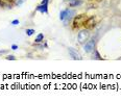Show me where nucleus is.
Segmentation results:
<instances>
[{
	"label": "nucleus",
	"mask_w": 121,
	"mask_h": 102,
	"mask_svg": "<svg viewBox=\"0 0 121 102\" xmlns=\"http://www.w3.org/2000/svg\"><path fill=\"white\" fill-rule=\"evenodd\" d=\"M87 15L85 14H82V15H78L76 16L73 20V28H78V27L82 26L85 23V21L87 20Z\"/></svg>",
	"instance_id": "1"
},
{
	"label": "nucleus",
	"mask_w": 121,
	"mask_h": 102,
	"mask_svg": "<svg viewBox=\"0 0 121 102\" xmlns=\"http://www.w3.org/2000/svg\"><path fill=\"white\" fill-rule=\"evenodd\" d=\"M90 37V32L89 29H84V30H80L78 32V36H77V40H78L79 44H85L86 41H88Z\"/></svg>",
	"instance_id": "2"
},
{
	"label": "nucleus",
	"mask_w": 121,
	"mask_h": 102,
	"mask_svg": "<svg viewBox=\"0 0 121 102\" xmlns=\"http://www.w3.org/2000/svg\"><path fill=\"white\" fill-rule=\"evenodd\" d=\"M48 1L49 0H43L41 5H39L36 9L42 14H48Z\"/></svg>",
	"instance_id": "3"
},
{
	"label": "nucleus",
	"mask_w": 121,
	"mask_h": 102,
	"mask_svg": "<svg viewBox=\"0 0 121 102\" xmlns=\"http://www.w3.org/2000/svg\"><path fill=\"white\" fill-rule=\"evenodd\" d=\"M95 23H96V21H95V17L93 16V17H90V18H88L87 20H86L82 26H84L86 29H91V28H94Z\"/></svg>",
	"instance_id": "4"
},
{
	"label": "nucleus",
	"mask_w": 121,
	"mask_h": 102,
	"mask_svg": "<svg viewBox=\"0 0 121 102\" xmlns=\"http://www.w3.org/2000/svg\"><path fill=\"white\" fill-rule=\"evenodd\" d=\"M94 47H95V40L92 39L86 43V45L84 46V50H85V52H87V53H90V52H92L94 50Z\"/></svg>",
	"instance_id": "5"
},
{
	"label": "nucleus",
	"mask_w": 121,
	"mask_h": 102,
	"mask_svg": "<svg viewBox=\"0 0 121 102\" xmlns=\"http://www.w3.org/2000/svg\"><path fill=\"white\" fill-rule=\"evenodd\" d=\"M68 52H69L70 56H71L73 59H75V61H77V59L80 61V59H82V56H80V54L76 50H75L74 48H69V49H68Z\"/></svg>",
	"instance_id": "6"
},
{
	"label": "nucleus",
	"mask_w": 121,
	"mask_h": 102,
	"mask_svg": "<svg viewBox=\"0 0 121 102\" xmlns=\"http://www.w3.org/2000/svg\"><path fill=\"white\" fill-rule=\"evenodd\" d=\"M15 4L14 0H0V6L1 7H6V8H11Z\"/></svg>",
	"instance_id": "7"
},
{
	"label": "nucleus",
	"mask_w": 121,
	"mask_h": 102,
	"mask_svg": "<svg viewBox=\"0 0 121 102\" xmlns=\"http://www.w3.org/2000/svg\"><path fill=\"white\" fill-rule=\"evenodd\" d=\"M82 3V0H70L69 1V6H77V5H80V4Z\"/></svg>",
	"instance_id": "8"
},
{
	"label": "nucleus",
	"mask_w": 121,
	"mask_h": 102,
	"mask_svg": "<svg viewBox=\"0 0 121 102\" xmlns=\"http://www.w3.org/2000/svg\"><path fill=\"white\" fill-rule=\"evenodd\" d=\"M74 14H75V12H74V11H72V9H69V11H68V14H67V17H66V18H65V20H64L65 23L67 24V23H68V21H69V20L72 18V16H73Z\"/></svg>",
	"instance_id": "9"
},
{
	"label": "nucleus",
	"mask_w": 121,
	"mask_h": 102,
	"mask_svg": "<svg viewBox=\"0 0 121 102\" xmlns=\"http://www.w3.org/2000/svg\"><path fill=\"white\" fill-rule=\"evenodd\" d=\"M68 11H69V8H67V9H64V11H62L60 13V19L62 20V21H64L65 18L67 17V14H68Z\"/></svg>",
	"instance_id": "10"
},
{
	"label": "nucleus",
	"mask_w": 121,
	"mask_h": 102,
	"mask_svg": "<svg viewBox=\"0 0 121 102\" xmlns=\"http://www.w3.org/2000/svg\"><path fill=\"white\" fill-rule=\"evenodd\" d=\"M43 39H44V34L43 33H40V34H38V37L36 38V43H40V42H42L43 41Z\"/></svg>",
	"instance_id": "11"
},
{
	"label": "nucleus",
	"mask_w": 121,
	"mask_h": 102,
	"mask_svg": "<svg viewBox=\"0 0 121 102\" xmlns=\"http://www.w3.org/2000/svg\"><path fill=\"white\" fill-rule=\"evenodd\" d=\"M34 32H35L34 29H26V34L27 36H32Z\"/></svg>",
	"instance_id": "12"
},
{
	"label": "nucleus",
	"mask_w": 121,
	"mask_h": 102,
	"mask_svg": "<svg viewBox=\"0 0 121 102\" xmlns=\"http://www.w3.org/2000/svg\"><path fill=\"white\" fill-rule=\"evenodd\" d=\"M95 56H96V58H97V59H99V61H101V59H102V57L100 56L99 52H98L97 50H95Z\"/></svg>",
	"instance_id": "13"
},
{
	"label": "nucleus",
	"mask_w": 121,
	"mask_h": 102,
	"mask_svg": "<svg viewBox=\"0 0 121 102\" xmlns=\"http://www.w3.org/2000/svg\"><path fill=\"white\" fill-rule=\"evenodd\" d=\"M6 59H9V61H15V59H16V57H15L14 55H9V56H6Z\"/></svg>",
	"instance_id": "14"
},
{
	"label": "nucleus",
	"mask_w": 121,
	"mask_h": 102,
	"mask_svg": "<svg viewBox=\"0 0 121 102\" xmlns=\"http://www.w3.org/2000/svg\"><path fill=\"white\" fill-rule=\"evenodd\" d=\"M24 1H25V0H17V1H16V5H21Z\"/></svg>",
	"instance_id": "15"
},
{
	"label": "nucleus",
	"mask_w": 121,
	"mask_h": 102,
	"mask_svg": "<svg viewBox=\"0 0 121 102\" xmlns=\"http://www.w3.org/2000/svg\"><path fill=\"white\" fill-rule=\"evenodd\" d=\"M12 24L13 25H17V24H19V20H14V21H12Z\"/></svg>",
	"instance_id": "16"
},
{
	"label": "nucleus",
	"mask_w": 121,
	"mask_h": 102,
	"mask_svg": "<svg viewBox=\"0 0 121 102\" xmlns=\"http://www.w3.org/2000/svg\"><path fill=\"white\" fill-rule=\"evenodd\" d=\"M12 49H13V50H17V49H18V46H17V45H13Z\"/></svg>",
	"instance_id": "17"
},
{
	"label": "nucleus",
	"mask_w": 121,
	"mask_h": 102,
	"mask_svg": "<svg viewBox=\"0 0 121 102\" xmlns=\"http://www.w3.org/2000/svg\"><path fill=\"white\" fill-rule=\"evenodd\" d=\"M96 1H97V2H100V1H102V0H96Z\"/></svg>",
	"instance_id": "18"
},
{
	"label": "nucleus",
	"mask_w": 121,
	"mask_h": 102,
	"mask_svg": "<svg viewBox=\"0 0 121 102\" xmlns=\"http://www.w3.org/2000/svg\"><path fill=\"white\" fill-rule=\"evenodd\" d=\"M89 1H92V0H89Z\"/></svg>",
	"instance_id": "19"
},
{
	"label": "nucleus",
	"mask_w": 121,
	"mask_h": 102,
	"mask_svg": "<svg viewBox=\"0 0 121 102\" xmlns=\"http://www.w3.org/2000/svg\"><path fill=\"white\" fill-rule=\"evenodd\" d=\"M65 1H67V0H65Z\"/></svg>",
	"instance_id": "20"
}]
</instances>
